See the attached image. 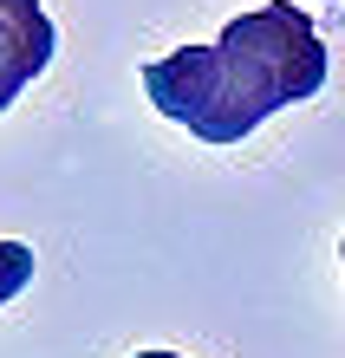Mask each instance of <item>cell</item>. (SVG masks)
Masks as SVG:
<instances>
[{
    "label": "cell",
    "instance_id": "obj_1",
    "mask_svg": "<svg viewBox=\"0 0 345 358\" xmlns=\"http://www.w3.org/2000/svg\"><path fill=\"white\" fill-rule=\"evenodd\" d=\"M319 85H326V46L293 0L228 20L215 46H183L143 66L150 104L202 143H241L280 104L319 98Z\"/></svg>",
    "mask_w": 345,
    "mask_h": 358
},
{
    "label": "cell",
    "instance_id": "obj_2",
    "mask_svg": "<svg viewBox=\"0 0 345 358\" xmlns=\"http://www.w3.org/2000/svg\"><path fill=\"white\" fill-rule=\"evenodd\" d=\"M52 52H59V33L39 13V0H0V66H13L33 85L52 66Z\"/></svg>",
    "mask_w": 345,
    "mask_h": 358
},
{
    "label": "cell",
    "instance_id": "obj_3",
    "mask_svg": "<svg viewBox=\"0 0 345 358\" xmlns=\"http://www.w3.org/2000/svg\"><path fill=\"white\" fill-rule=\"evenodd\" d=\"M33 280V248L27 241H0V306Z\"/></svg>",
    "mask_w": 345,
    "mask_h": 358
},
{
    "label": "cell",
    "instance_id": "obj_4",
    "mask_svg": "<svg viewBox=\"0 0 345 358\" xmlns=\"http://www.w3.org/2000/svg\"><path fill=\"white\" fill-rule=\"evenodd\" d=\"M131 358H176V352H131Z\"/></svg>",
    "mask_w": 345,
    "mask_h": 358
},
{
    "label": "cell",
    "instance_id": "obj_5",
    "mask_svg": "<svg viewBox=\"0 0 345 358\" xmlns=\"http://www.w3.org/2000/svg\"><path fill=\"white\" fill-rule=\"evenodd\" d=\"M339 261H345V241H339Z\"/></svg>",
    "mask_w": 345,
    "mask_h": 358
}]
</instances>
